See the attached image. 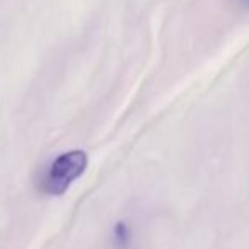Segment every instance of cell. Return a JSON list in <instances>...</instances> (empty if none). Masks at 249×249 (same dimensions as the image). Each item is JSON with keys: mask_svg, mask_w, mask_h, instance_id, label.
Masks as SVG:
<instances>
[{"mask_svg": "<svg viewBox=\"0 0 249 249\" xmlns=\"http://www.w3.org/2000/svg\"><path fill=\"white\" fill-rule=\"evenodd\" d=\"M87 167V156L84 150H70L58 156L39 179V191L52 196L63 195L70 184L84 174Z\"/></svg>", "mask_w": 249, "mask_h": 249, "instance_id": "1", "label": "cell"}]
</instances>
